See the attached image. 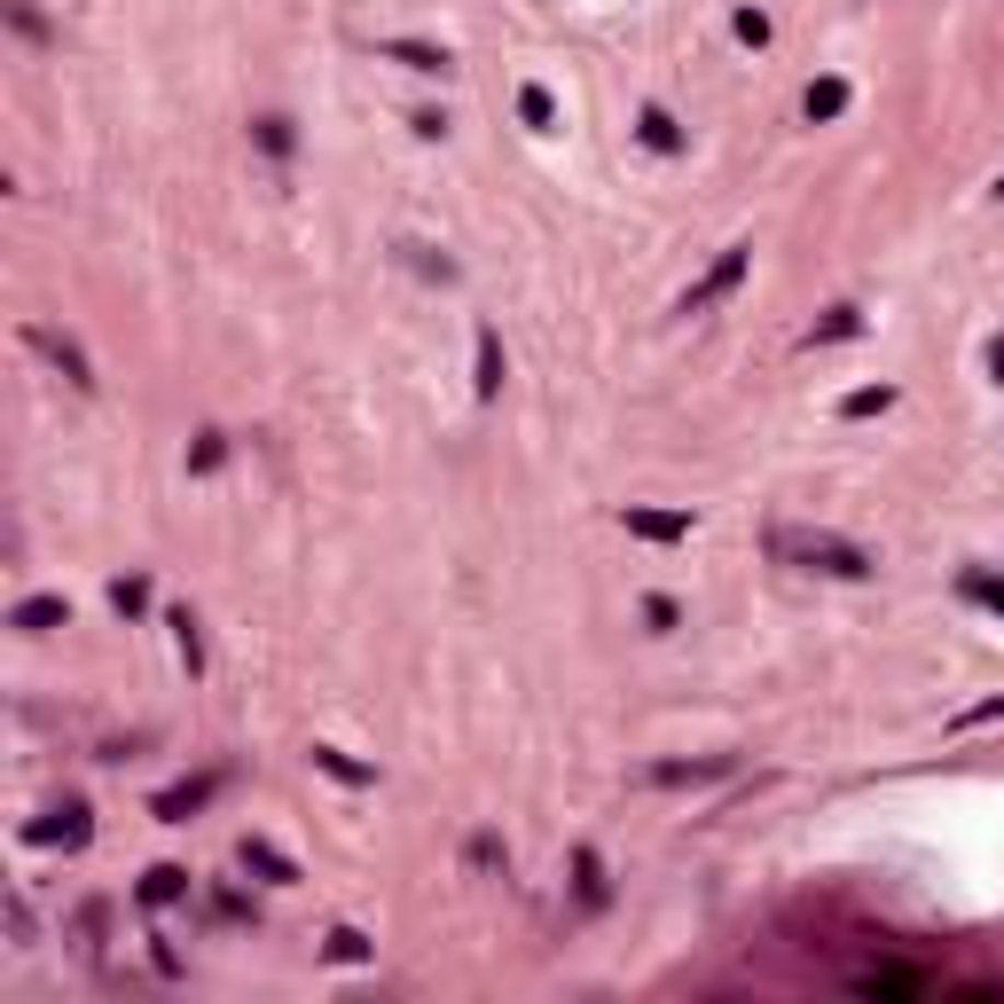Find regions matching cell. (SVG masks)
<instances>
[{
	"instance_id": "obj_6",
	"label": "cell",
	"mask_w": 1004,
	"mask_h": 1004,
	"mask_svg": "<svg viewBox=\"0 0 1004 1004\" xmlns=\"http://www.w3.org/2000/svg\"><path fill=\"white\" fill-rule=\"evenodd\" d=\"M628 518V534H644V542H683L691 534V510H620Z\"/></svg>"
},
{
	"instance_id": "obj_14",
	"label": "cell",
	"mask_w": 1004,
	"mask_h": 1004,
	"mask_svg": "<svg viewBox=\"0 0 1004 1004\" xmlns=\"http://www.w3.org/2000/svg\"><path fill=\"white\" fill-rule=\"evenodd\" d=\"M322 958H330V966H361V958H369V942H361L354 926H330V942H322Z\"/></svg>"
},
{
	"instance_id": "obj_24",
	"label": "cell",
	"mask_w": 1004,
	"mask_h": 1004,
	"mask_svg": "<svg viewBox=\"0 0 1004 1004\" xmlns=\"http://www.w3.org/2000/svg\"><path fill=\"white\" fill-rule=\"evenodd\" d=\"M573 872H581V895H589V902H604V864H597V855H589V847H581V855H573Z\"/></svg>"
},
{
	"instance_id": "obj_29",
	"label": "cell",
	"mask_w": 1004,
	"mask_h": 1004,
	"mask_svg": "<svg viewBox=\"0 0 1004 1004\" xmlns=\"http://www.w3.org/2000/svg\"><path fill=\"white\" fill-rule=\"evenodd\" d=\"M996 197H1004V181H996Z\"/></svg>"
},
{
	"instance_id": "obj_2",
	"label": "cell",
	"mask_w": 1004,
	"mask_h": 1004,
	"mask_svg": "<svg viewBox=\"0 0 1004 1004\" xmlns=\"http://www.w3.org/2000/svg\"><path fill=\"white\" fill-rule=\"evenodd\" d=\"M738 275H746V244H730L723 259H714V267L691 282V291H683V314H706L714 299H730V291H738Z\"/></svg>"
},
{
	"instance_id": "obj_23",
	"label": "cell",
	"mask_w": 1004,
	"mask_h": 1004,
	"mask_svg": "<svg viewBox=\"0 0 1004 1004\" xmlns=\"http://www.w3.org/2000/svg\"><path fill=\"white\" fill-rule=\"evenodd\" d=\"M644 141H651V150H676V118H667V111H644Z\"/></svg>"
},
{
	"instance_id": "obj_26",
	"label": "cell",
	"mask_w": 1004,
	"mask_h": 1004,
	"mask_svg": "<svg viewBox=\"0 0 1004 1004\" xmlns=\"http://www.w3.org/2000/svg\"><path fill=\"white\" fill-rule=\"evenodd\" d=\"M259 141H267L275 158H291V126H282V118H259Z\"/></svg>"
},
{
	"instance_id": "obj_20",
	"label": "cell",
	"mask_w": 1004,
	"mask_h": 1004,
	"mask_svg": "<svg viewBox=\"0 0 1004 1004\" xmlns=\"http://www.w3.org/2000/svg\"><path fill=\"white\" fill-rule=\"evenodd\" d=\"M518 118H526V126H550V118H557V103H550L542 86H518Z\"/></svg>"
},
{
	"instance_id": "obj_1",
	"label": "cell",
	"mask_w": 1004,
	"mask_h": 1004,
	"mask_svg": "<svg viewBox=\"0 0 1004 1004\" xmlns=\"http://www.w3.org/2000/svg\"><path fill=\"white\" fill-rule=\"evenodd\" d=\"M777 557H793L808 573H840V581H864L872 573V557L855 542H840V534H777Z\"/></svg>"
},
{
	"instance_id": "obj_22",
	"label": "cell",
	"mask_w": 1004,
	"mask_h": 1004,
	"mask_svg": "<svg viewBox=\"0 0 1004 1004\" xmlns=\"http://www.w3.org/2000/svg\"><path fill=\"white\" fill-rule=\"evenodd\" d=\"M220 455H228V440H220V432H197V448H188V471H220Z\"/></svg>"
},
{
	"instance_id": "obj_19",
	"label": "cell",
	"mask_w": 1004,
	"mask_h": 1004,
	"mask_svg": "<svg viewBox=\"0 0 1004 1004\" xmlns=\"http://www.w3.org/2000/svg\"><path fill=\"white\" fill-rule=\"evenodd\" d=\"M111 604H118L126 620H141V612H150V581H141V573H134V581H118V589H111Z\"/></svg>"
},
{
	"instance_id": "obj_12",
	"label": "cell",
	"mask_w": 1004,
	"mask_h": 1004,
	"mask_svg": "<svg viewBox=\"0 0 1004 1004\" xmlns=\"http://www.w3.org/2000/svg\"><path fill=\"white\" fill-rule=\"evenodd\" d=\"M385 56H393V64H408V71H448V47H424V39H393Z\"/></svg>"
},
{
	"instance_id": "obj_10",
	"label": "cell",
	"mask_w": 1004,
	"mask_h": 1004,
	"mask_svg": "<svg viewBox=\"0 0 1004 1004\" xmlns=\"http://www.w3.org/2000/svg\"><path fill=\"white\" fill-rule=\"evenodd\" d=\"M800 111L817 118V126H824V118H840V111H847V79H817V86H808V103H800Z\"/></svg>"
},
{
	"instance_id": "obj_25",
	"label": "cell",
	"mask_w": 1004,
	"mask_h": 1004,
	"mask_svg": "<svg viewBox=\"0 0 1004 1004\" xmlns=\"http://www.w3.org/2000/svg\"><path fill=\"white\" fill-rule=\"evenodd\" d=\"M738 39L761 47V39H770V16H761V9H738Z\"/></svg>"
},
{
	"instance_id": "obj_15",
	"label": "cell",
	"mask_w": 1004,
	"mask_h": 1004,
	"mask_svg": "<svg viewBox=\"0 0 1004 1004\" xmlns=\"http://www.w3.org/2000/svg\"><path fill=\"white\" fill-rule=\"evenodd\" d=\"M314 770H330L338 785H369V770H361V761H346L338 746H314Z\"/></svg>"
},
{
	"instance_id": "obj_21",
	"label": "cell",
	"mask_w": 1004,
	"mask_h": 1004,
	"mask_svg": "<svg viewBox=\"0 0 1004 1004\" xmlns=\"http://www.w3.org/2000/svg\"><path fill=\"white\" fill-rule=\"evenodd\" d=\"M966 597L989 604V612H1004V581H996V573H966Z\"/></svg>"
},
{
	"instance_id": "obj_18",
	"label": "cell",
	"mask_w": 1004,
	"mask_h": 1004,
	"mask_svg": "<svg viewBox=\"0 0 1004 1004\" xmlns=\"http://www.w3.org/2000/svg\"><path fill=\"white\" fill-rule=\"evenodd\" d=\"M832 338H855V307H832L817 330H808V346H832Z\"/></svg>"
},
{
	"instance_id": "obj_16",
	"label": "cell",
	"mask_w": 1004,
	"mask_h": 1004,
	"mask_svg": "<svg viewBox=\"0 0 1004 1004\" xmlns=\"http://www.w3.org/2000/svg\"><path fill=\"white\" fill-rule=\"evenodd\" d=\"M659 785H699V777H723V761H667V770H651Z\"/></svg>"
},
{
	"instance_id": "obj_4",
	"label": "cell",
	"mask_w": 1004,
	"mask_h": 1004,
	"mask_svg": "<svg viewBox=\"0 0 1004 1004\" xmlns=\"http://www.w3.org/2000/svg\"><path fill=\"white\" fill-rule=\"evenodd\" d=\"M212 793H220V777H188V785H173V793H158L150 808H158V817H165V824H188V817H197V808H205Z\"/></svg>"
},
{
	"instance_id": "obj_11",
	"label": "cell",
	"mask_w": 1004,
	"mask_h": 1004,
	"mask_svg": "<svg viewBox=\"0 0 1004 1004\" xmlns=\"http://www.w3.org/2000/svg\"><path fill=\"white\" fill-rule=\"evenodd\" d=\"M471 385H480V401L503 393V346H495V330H480V377H471Z\"/></svg>"
},
{
	"instance_id": "obj_5",
	"label": "cell",
	"mask_w": 1004,
	"mask_h": 1004,
	"mask_svg": "<svg viewBox=\"0 0 1004 1004\" xmlns=\"http://www.w3.org/2000/svg\"><path fill=\"white\" fill-rule=\"evenodd\" d=\"M32 346H39L47 361H56V369L71 377V385H79V393H94V369H86V354H79L71 338H56V330H32Z\"/></svg>"
},
{
	"instance_id": "obj_28",
	"label": "cell",
	"mask_w": 1004,
	"mask_h": 1004,
	"mask_svg": "<svg viewBox=\"0 0 1004 1004\" xmlns=\"http://www.w3.org/2000/svg\"><path fill=\"white\" fill-rule=\"evenodd\" d=\"M989 369H996V377H1004V346H989Z\"/></svg>"
},
{
	"instance_id": "obj_8",
	"label": "cell",
	"mask_w": 1004,
	"mask_h": 1004,
	"mask_svg": "<svg viewBox=\"0 0 1004 1004\" xmlns=\"http://www.w3.org/2000/svg\"><path fill=\"white\" fill-rule=\"evenodd\" d=\"M244 872H259L267 887H291V879H299V864H291L282 847H267V840H244Z\"/></svg>"
},
{
	"instance_id": "obj_3",
	"label": "cell",
	"mask_w": 1004,
	"mask_h": 1004,
	"mask_svg": "<svg viewBox=\"0 0 1004 1004\" xmlns=\"http://www.w3.org/2000/svg\"><path fill=\"white\" fill-rule=\"evenodd\" d=\"M86 832H94V824H86V800H64L56 817H39V824H32L39 847H86Z\"/></svg>"
},
{
	"instance_id": "obj_17",
	"label": "cell",
	"mask_w": 1004,
	"mask_h": 1004,
	"mask_svg": "<svg viewBox=\"0 0 1004 1004\" xmlns=\"http://www.w3.org/2000/svg\"><path fill=\"white\" fill-rule=\"evenodd\" d=\"M879 408H895V385H864V393L840 401V416H879Z\"/></svg>"
},
{
	"instance_id": "obj_7",
	"label": "cell",
	"mask_w": 1004,
	"mask_h": 1004,
	"mask_svg": "<svg viewBox=\"0 0 1004 1004\" xmlns=\"http://www.w3.org/2000/svg\"><path fill=\"white\" fill-rule=\"evenodd\" d=\"M9 620H16L24 636H47V628H64V620H71V604H64V597H24Z\"/></svg>"
},
{
	"instance_id": "obj_9",
	"label": "cell",
	"mask_w": 1004,
	"mask_h": 1004,
	"mask_svg": "<svg viewBox=\"0 0 1004 1004\" xmlns=\"http://www.w3.org/2000/svg\"><path fill=\"white\" fill-rule=\"evenodd\" d=\"M181 895H188L181 864H150V872H141V902H150V911H165V902H181Z\"/></svg>"
},
{
	"instance_id": "obj_27",
	"label": "cell",
	"mask_w": 1004,
	"mask_h": 1004,
	"mask_svg": "<svg viewBox=\"0 0 1004 1004\" xmlns=\"http://www.w3.org/2000/svg\"><path fill=\"white\" fill-rule=\"evenodd\" d=\"M996 714H1004V699H981L973 714H958V723H996Z\"/></svg>"
},
{
	"instance_id": "obj_13",
	"label": "cell",
	"mask_w": 1004,
	"mask_h": 1004,
	"mask_svg": "<svg viewBox=\"0 0 1004 1004\" xmlns=\"http://www.w3.org/2000/svg\"><path fill=\"white\" fill-rule=\"evenodd\" d=\"M855 989H872V996H919L926 981H919V973H887V966H879V973H855Z\"/></svg>"
}]
</instances>
